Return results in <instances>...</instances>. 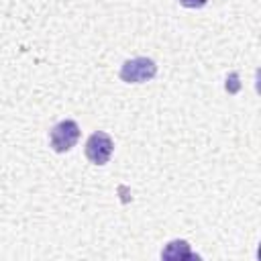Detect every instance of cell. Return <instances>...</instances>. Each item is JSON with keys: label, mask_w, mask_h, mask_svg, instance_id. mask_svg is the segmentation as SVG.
Segmentation results:
<instances>
[{"label": "cell", "mask_w": 261, "mask_h": 261, "mask_svg": "<svg viewBox=\"0 0 261 261\" xmlns=\"http://www.w3.org/2000/svg\"><path fill=\"white\" fill-rule=\"evenodd\" d=\"M118 75L126 84H145L157 75V63L151 57H133L120 65Z\"/></svg>", "instance_id": "cell-1"}, {"label": "cell", "mask_w": 261, "mask_h": 261, "mask_svg": "<svg viewBox=\"0 0 261 261\" xmlns=\"http://www.w3.org/2000/svg\"><path fill=\"white\" fill-rule=\"evenodd\" d=\"M80 124L71 118H65L61 122H57L51 130H49V143L51 149L55 153H67L71 147H75V143L80 141Z\"/></svg>", "instance_id": "cell-2"}, {"label": "cell", "mask_w": 261, "mask_h": 261, "mask_svg": "<svg viewBox=\"0 0 261 261\" xmlns=\"http://www.w3.org/2000/svg\"><path fill=\"white\" fill-rule=\"evenodd\" d=\"M84 153L88 157L90 163L94 165H106L114 153V141L110 139V135H106L104 130H96L88 137Z\"/></svg>", "instance_id": "cell-3"}, {"label": "cell", "mask_w": 261, "mask_h": 261, "mask_svg": "<svg viewBox=\"0 0 261 261\" xmlns=\"http://www.w3.org/2000/svg\"><path fill=\"white\" fill-rule=\"evenodd\" d=\"M161 257L163 259H173V261H177V259H198V255L192 251L190 243L184 241V239L169 241L165 245V249L161 251Z\"/></svg>", "instance_id": "cell-4"}, {"label": "cell", "mask_w": 261, "mask_h": 261, "mask_svg": "<svg viewBox=\"0 0 261 261\" xmlns=\"http://www.w3.org/2000/svg\"><path fill=\"white\" fill-rule=\"evenodd\" d=\"M179 4L184 8H202L208 4V0H179Z\"/></svg>", "instance_id": "cell-5"}]
</instances>
